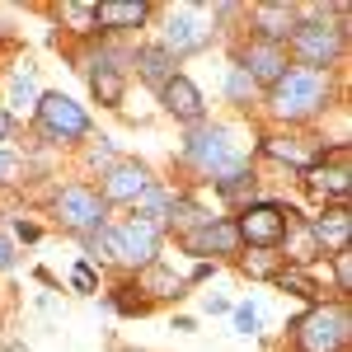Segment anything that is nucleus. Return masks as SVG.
Instances as JSON below:
<instances>
[{
    "label": "nucleus",
    "instance_id": "f257e3e1",
    "mask_svg": "<svg viewBox=\"0 0 352 352\" xmlns=\"http://www.w3.org/2000/svg\"><path fill=\"white\" fill-rule=\"evenodd\" d=\"M329 99H333L329 71H300V66H287V76L272 85V94H268L272 113L287 118V122H305V118L324 113Z\"/></svg>",
    "mask_w": 352,
    "mask_h": 352
},
{
    "label": "nucleus",
    "instance_id": "f03ea898",
    "mask_svg": "<svg viewBox=\"0 0 352 352\" xmlns=\"http://www.w3.org/2000/svg\"><path fill=\"white\" fill-rule=\"evenodd\" d=\"M343 38H348V10L338 14V24L329 19H296L287 52L300 61V71H329L343 56Z\"/></svg>",
    "mask_w": 352,
    "mask_h": 352
},
{
    "label": "nucleus",
    "instance_id": "7ed1b4c3",
    "mask_svg": "<svg viewBox=\"0 0 352 352\" xmlns=\"http://www.w3.org/2000/svg\"><path fill=\"white\" fill-rule=\"evenodd\" d=\"M89 244L104 249L118 263H127V268H151L160 254V226L146 217H127L122 226H104L99 235H89Z\"/></svg>",
    "mask_w": 352,
    "mask_h": 352
},
{
    "label": "nucleus",
    "instance_id": "20e7f679",
    "mask_svg": "<svg viewBox=\"0 0 352 352\" xmlns=\"http://www.w3.org/2000/svg\"><path fill=\"white\" fill-rule=\"evenodd\" d=\"M184 155H188V164H197L212 179H230V174H244L249 169V160H244L240 146L230 141V132L226 127H207V122H197V132H188Z\"/></svg>",
    "mask_w": 352,
    "mask_h": 352
},
{
    "label": "nucleus",
    "instance_id": "39448f33",
    "mask_svg": "<svg viewBox=\"0 0 352 352\" xmlns=\"http://www.w3.org/2000/svg\"><path fill=\"white\" fill-rule=\"evenodd\" d=\"M348 305H310L292 324V338H296V352H343L348 348Z\"/></svg>",
    "mask_w": 352,
    "mask_h": 352
},
{
    "label": "nucleus",
    "instance_id": "423d86ee",
    "mask_svg": "<svg viewBox=\"0 0 352 352\" xmlns=\"http://www.w3.org/2000/svg\"><path fill=\"white\" fill-rule=\"evenodd\" d=\"M56 221L89 240V235H99L109 226V202L94 188H85V184H71V188L56 192Z\"/></svg>",
    "mask_w": 352,
    "mask_h": 352
},
{
    "label": "nucleus",
    "instance_id": "0eeeda50",
    "mask_svg": "<svg viewBox=\"0 0 352 352\" xmlns=\"http://www.w3.org/2000/svg\"><path fill=\"white\" fill-rule=\"evenodd\" d=\"M287 230H292V212L277 207V202H249L235 221V235L240 244H254V249H277L287 244Z\"/></svg>",
    "mask_w": 352,
    "mask_h": 352
},
{
    "label": "nucleus",
    "instance_id": "6e6552de",
    "mask_svg": "<svg viewBox=\"0 0 352 352\" xmlns=\"http://www.w3.org/2000/svg\"><path fill=\"white\" fill-rule=\"evenodd\" d=\"M33 113H38L43 132L56 136V141H80V136H89V113L76 99H66V94H43L33 104Z\"/></svg>",
    "mask_w": 352,
    "mask_h": 352
},
{
    "label": "nucleus",
    "instance_id": "1a4fd4ad",
    "mask_svg": "<svg viewBox=\"0 0 352 352\" xmlns=\"http://www.w3.org/2000/svg\"><path fill=\"white\" fill-rule=\"evenodd\" d=\"M305 179H310V188L320 192V197H333L338 207H348V197H352L348 146L338 141L333 151H324V155H320V164H310V169H305Z\"/></svg>",
    "mask_w": 352,
    "mask_h": 352
},
{
    "label": "nucleus",
    "instance_id": "9d476101",
    "mask_svg": "<svg viewBox=\"0 0 352 352\" xmlns=\"http://www.w3.org/2000/svg\"><path fill=\"white\" fill-rule=\"evenodd\" d=\"M235 66H240L244 76L254 85H277L287 76V47H272V43H258V38H249L235 56Z\"/></svg>",
    "mask_w": 352,
    "mask_h": 352
},
{
    "label": "nucleus",
    "instance_id": "9b49d317",
    "mask_svg": "<svg viewBox=\"0 0 352 352\" xmlns=\"http://www.w3.org/2000/svg\"><path fill=\"white\" fill-rule=\"evenodd\" d=\"M212 33H217V28L202 24V14H197V10H179V14H169V28H164V43H160V47L179 61L184 52H202V47L212 43Z\"/></svg>",
    "mask_w": 352,
    "mask_h": 352
},
{
    "label": "nucleus",
    "instance_id": "f8f14e48",
    "mask_svg": "<svg viewBox=\"0 0 352 352\" xmlns=\"http://www.w3.org/2000/svg\"><path fill=\"white\" fill-rule=\"evenodd\" d=\"M146 188H151V169L136 164V160H118L109 174H104V192H99V197H104V202H132L136 207V197Z\"/></svg>",
    "mask_w": 352,
    "mask_h": 352
},
{
    "label": "nucleus",
    "instance_id": "ddd939ff",
    "mask_svg": "<svg viewBox=\"0 0 352 352\" xmlns=\"http://www.w3.org/2000/svg\"><path fill=\"white\" fill-rule=\"evenodd\" d=\"M352 240V212L348 207H329L320 217H310V244L320 254H343Z\"/></svg>",
    "mask_w": 352,
    "mask_h": 352
},
{
    "label": "nucleus",
    "instance_id": "4468645a",
    "mask_svg": "<svg viewBox=\"0 0 352 352\" xmlns=\"http://www.w3.org/2000/svg\"><path fill=\"white\" fill-rule=\"evenodd\" d=\"M296 28V10L287 0H268V5H254V38L258 43H272V47H287Z\"/></svg>",
    "mask_w": 352,
    "mask_h": 352
},
{
    "label": "nucleus",
    "instance_id": "2eb2a0df",
    "mask_svg": "<svg viewBox=\"0 0 352 352\" xmlns=\"http://www.w3.org/2000/svg\"><path fill=\"white\" fill-rule=\"evenodd\" d=\"M184 249L188 254H235L240 249V235H235V221H202V226H192L188 235H184Z\"/></svg>",
    "mask_w": 352,
    "mask_h": 352
},
{
    "label": "nucleus",
    "instance_id": "dca6fc26",
    "mask_svg": "<svg viewBox=\"0 0 352 352\" xmlns=\"http://www.w3.org/2000/svg\"><path fill=\"white\" fill-rule=\"evenodd\" d=\"M160 99H164V109L174 113L179 122H202L207 118V104H202V89L188 80V76H174V80L160 89Z\"/></svg>",
    "mask_w": 352,
    "mask_h": 352
},
{
    "label": "nucleus",
    "instance_id": "f3484780",
    "mask_svg": "<svg viewBox=\"0 0 352 352\" xmlns=\"http://www.w3.org/2000/svg\"><path fill=\"white\" fill-rule=\"evenodd\" d=\"M151 19V5L146 0H99L94 5V28H109V33H118V28H141Z\"/></svg>",
    "mask_w": 352,
    "mask_h": 352
},
{
    "label": "nucleus",
    "instance_id": "a211bd4d",
    "mask_svg": "<svg viewBox=\"0 0 352 352\" xmlns=\"http://www.w3.org/2000/svg\"><path fill=\"white\" fill-rule=\"evenodd\" d=\"M118 61H122V56H104V61H94V71H89V89H94V99H99V104H109V109H118V104H122V89H127V85H122V66H118Z\"/></svg>",
    "mask_w": 352,
    "mask_h": 352
},
{
    "label": "nucleus",
    "instance_id": "6ab92c4d",
    "mask_svg": "<svg viewBox=\"0 0 352 352\" xmlns=\"http://www.w3.org/2000/svg\"><path fill=\"white\" fill-rule=\"evenodd\" d=\"M132 61H136V71H141V80H146V85H155V89H164V85L179 76V71H174L179 61L164 52V47H136Z\"/></svg>",
    "mask_w": 352,
    "mask_h": 352
},
{
    "label": "nucleus",
    "instance_id": "aec40b11",
    "mask_svg": "<svg viewBox=\"0 0 352 352\" xmlns=\"http://www.w3.org/2000/svg\"><path fill=\"white\" fill-rule=\"evenodd\" d=\"M263 151H268L272 160H287L296 164V169H310V164H320V146L315 141H305V136H282V141H263Z\"/></svg>",
    "mask_w": 352,
    "mask_h": 352
},
{
    "label": "nucleus",
    "instance_id": "412c9836",
    "mask_svg": "<svg viewBox=\"0 0 352 352\" xmlns=\"http://www.w3.org/2000/svg\"><path fill=\"white\" fill-rule=\"evenodd\" d=\"M179 207H184V202H179V192L164 188V184H151V188L136 197V217L155 221V226H160V221H169L174 212H179Z\"/></svg>",
    "mask_w": 352,
    "mask_h": 352
},
{
    "label": "nucleus",
    "instance_id": "4be33fe9",
    "mask_svg": "<svg viewBox=\"0 0 352 352\" xmlns=\"http://www.w3.org/2000/svg\"><path fill=\"white\" fill-rule=\"evenodd\" d=\"M272 282L282 287V292H296V296H305V300H320V287L305 277L300 268H282V272H272Z\"/></svg>",
    "mask_w": 352,
    "mask_h": 352
},
{
    "label": "nucleus",
    "instance_id": "5701e85b",
    "mask_svg": "<svg viewBox=\"0 0 352 352\" xmlns=\"http://www.w3.org/2000/svg\"><path fill=\"white\" fill-rule=\"evenodd\" d=\"M136 292H141V287H118V292H113V305H118L122 315H146V310H151V300L136 296Z\"/></svg>",
    "mask_w": 352,
    "mask_h": 352
},
{
    "label": "nucleus",
    "instance_id": "b1692460",
    "mask_svg": "<svg viewBox=\"0 0 352 352\" xmlns=\"http://www.w3.org/2000/svg\"><path fill=\"white\" fill-rule=\"evenodd\" d=\"M61 19L76 24V33H89L94 28V5H61Z\"/></svg>",
    "mask_w": 352,
    "mask_h": 352
},
{
    "label": "nucleus",
    "instance_id": "393cba45",
    "mask_svg": "<svg viewBox=\"0 0 352 352\" xmlns=\"http://www.w3.org/2000/svg\"><path fill=\"white\" fill-rule=\"evenodd\" d=\"M10 99H14V109H33V104H38V89H33V80H28V76H14V85H10Z\"/></svg>",
    "mask_w": 352,
    "mask_h": 352
},
{
    "label": "nucleus",
    "instance_id": "a878e982",
    "mask_svg": "<svg viewBox=\"0 0 352 352\" xmlns=\"http://www.w3.org/2000/svg\"><path fill=\"white\" fill-rule=\"evenodd\" d=\"M333 282H338V292L343 296H352V254L343 249V254H333Z\"/></svg>",
    "mask_w": 352,
    "mask_h": 352
},
{
    "label": "nucleus",
    "instance_id": "bb28decb",
    "mask_svg": "<svg viewBox=\"0 0 352 352\" xmlns=\"http://www.w3.org/2000/svg\"><path fill=\"white\" fill-rule=\"evenodd\" d=\"M226 89H230V99H235V104H249V94H254V80H249L240 66H235V71H230V80H226Z\"/></svg>",
    "mask_w": 352,
    "mask_h": 352
},
{
    "label": "nucleus",
    "instance_id": "cd10ccee",
    "mask_svg": "<svg viewBox=\"0 0 352 352\" xmlns=\"http://www.w3.org/2000/svg\"><path fill=\"white\" fill-rule=\"evenodd\" d=\"M235 329H240V333H254V329H258V310H254V305H235Z\"/></svg>",
    "mask_w": 352,
    "mask_h": 352
},
{
    "label": "nucleus",
    "instance_id": "c85d7f7f",
    "mask_svg": "<svg viewBox=\"0 0 352 352\" xmlns=\"http://www.w3.org/2000/svg\"><path fill=\"white\" fill-rule=\"evenodd\" d=\"M0 184H19V160L10 151H0Z\"/></svg>",
    "mask_w": 352,
    "mask_h": 352
},
{
    "label": "nucleus",
    "instance_id": "c756f323",
    "mask_svg": "<svg viewBox=\"0 0 352 352\" xmlns=\"http://www.w3.org/2000/svg\"><path fill=\"white\" fill-rule=\"evenodd\" d=\"M244 268L254 272V277H272V263L263 258V254H249V258H244Z\"/></svg>",
    "mask_w": 352,
    "mask_h": 352
},
{
    "label": "nucleus",
    "instance_id": "7c9ffc66",
    "mask_svg": "<svg viewBox=\"0 0 352 352\" xmlns=\"http://www.w3.org/2000/svg\"><path fill=\"white\" fill-rule=\"evenodd\" d=\"M71 282H76L80 292H94V272H89V263H80V268L71 272Z\"/></svg>",
    "mask_w": 352,
    "mask_h": 352
},
{
    "label": "nucleus",
    "instance_id": "2f4dec72",
    "mask_svg": "<svg viewBox=\"0 0 352 352\" xmlns=\"http://www.w3.org/2000/svg\"><path fill=\"white\" fill-rule=\"evenodd\" d=\"M0 268H14V244L5 240V230H0Z\"/></svg>",
    "mask_w": 352,
    "mask_h": 352
},
{
    "label": "nucleus",
    "instance_id": "473e14b6",
    "mask_svg": "<svg viewBox=\"0 0 352 352\" xmlns=\"http://www.w3.org/2000/svg\"><path fill=\"white\" fill-rule=\"evenodd\" d=\"M14 132V118H10V109H5V104H0V136H10Z\"/></svg>",
    "mask_w": 352,
    "mask_h": 352
}]
</instances>
